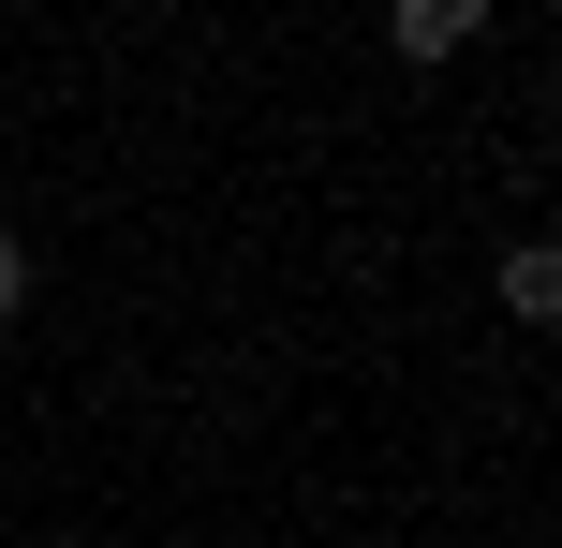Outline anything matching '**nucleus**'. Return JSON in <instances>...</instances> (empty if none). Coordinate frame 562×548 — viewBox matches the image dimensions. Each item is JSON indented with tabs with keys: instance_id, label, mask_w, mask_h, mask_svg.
Listing matches in <instances>:
<instances>
[{
	"instance_id": "3",
	"label": "nucleus",
	"mask_w": 562,
	"mask_h": 548,
	"mask_svg": "<svg viewBox=\"0 0 562 548\" xmlns=\"http://www.w3.org/2000/svg\"><path fill=\"white\" fill-rule=\"evenodd\" d=\"M15 312H30V253L0 237V326H15Z\"/></svg>"
},
{
	"instance_id": "1",
	"label": "nucleus",
	"mask_w": 562,
	"mask_h": 548,
	"mask_svg": "<svg viewBox=\"0 0 562 548\" xmlns=\"http://www.w3.org/2000/svg\"><path fill=\"white\" fill-rule=\"evenodd\" d=\"M459 45H488V0H385V59H415V75H445Z\"/></svg>"
},
{
	"instance_id": "4",
	"label": "nucleus",
	"mask_w": 562,
	"mask_h": 548,
	"mask_svg": "<svg viewBox=\"0 0 562 548\" xmlns=\"http://www.w3.org/2000/svg\"><path fill=\"white\" fill-rule=\"evenodd\" d=\"M45 548H75V534H45Z\"/></svg>"
},
{
	"instance_id": "2",
	"label": "nucleus",
	"mask_w": 562,
	"mask_h": 548,
	"mask_svg": "<svg viewBox=\"0 0 562 548\" xmlns=\"http://www.w3.org/2000/svg\"><path fill=\"white\" fill-rule=\"evenodd\" d=\"M504 312H518V326L562 312V253H548V237H518V253H504Z\"/></svg>"
}]
</instances>
